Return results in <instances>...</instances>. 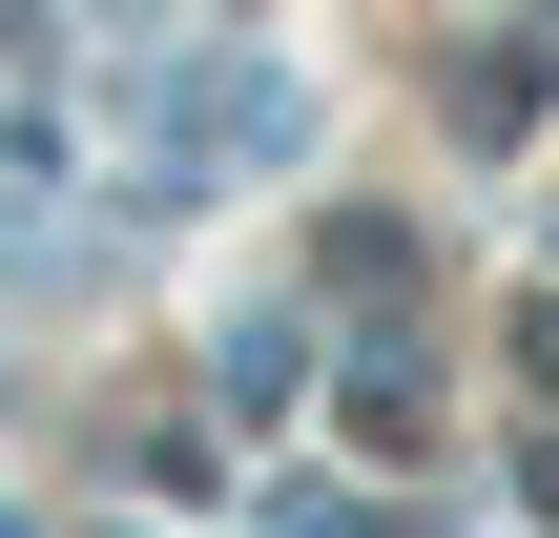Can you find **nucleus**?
I'll use <instances>...</instances> for the list:
<instances>
[{"instance_id":"obj_1","label":"nucleus","mask_w":559,"mask_h":538,"mask_svg":"<svg viewBox=\"0 0 559 538\" xmlns=\"http://www.w3.org/2000/svg\"><path fill=\"white\" fill-rule=\"evenodd\" d=\"M311 290H353V311H373V332H394V311H415V228H373V207H353V228H332V249H311Z\"/></svg>"},{"instance_id":"obj_2","label":"nucleus","mask_w":559,"mask_h":538,"mask_svg":"<svg viewBox=\"0 0 559 538\" xmlns=\"http://www.w3.org/2000/svg\"><path fill=\"white\" fill-rule=\"evenodd\" d=\"M519 373H539V394H559V290H539V311H519Z\"/></svg>"},{"instance_id":"obj_3","label":"nucleus","mask_w":559,"mask_h":538,"mask_svg":"<svg viewBox=\"0 0 559 538\" xmlns=\"http://www.w3.org/2000/svg\"><path fill=\"white\" fill-rule=\"evenodd\" d=\"M21 145H41V124H0V187H21Z\"/></svg>"}]
</instances>
